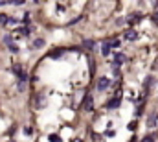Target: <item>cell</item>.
I'll use <instances>...</instances> for the list:
<instances>
[{
    "mask_svg": "<svg viewBox=\"0 0 158 142\" xmlns=\"http://www.w3.org/2000/svg\"><path fill=\"white\" fill-rule=\"evenodd\" d=\"M151 83H153V78L149 76V78L145 79V83H143V87H145V89H149V87H151Z\"/></svg>",
    "mask_w": 158,
    "mask_h": 142,
    "instance_id": "d6986e66",
    "label": "cell"
},
{
    "mask_svg": "<svg viewBox=\"0 0 158 142\" xmlns=\"http://www.w3.org/2000/svg\"><path fill=\"white\" fill-rule=\"evenodd\" d=\"M110 87V79L108 78H99L98 81V90H107Z\"/></svg>",
    "mask_w": 158,
    "mask_h": 142,
    "instance_id": "5b68a950",
    "label": "cell"
},
{
    "mask_svg": "<svg viewBox=\"0 0 158 142\" xmlns=\"http://www.w3.org/2000/svg\"><path fill=\"white\" fill-rule=\"evenodd\" d=\"M127 57L123 56V54H114V57H112V61H114V65H121L123 61H125Z\"/></svg>",
    "mask_w": 158,
    "mask_h": 142,
    "instance_id": "9c48e42d",
    "label": "cell"
},
{
    "mask_svg": "<svg viewBox=\"0 0 158 142\" xmlns=\"http://www.w3.org/2000/svg\"><path fill=\"white\" fill-rule=\"evenodd\" d=\"M8 48H9V50H11V52H17V50H18V48H17V44H13V42H11V44H9V46H8Z\"/></svg>",
    "mask_w": 158,
    "mask_h": 142,
    "instance_id": "7402d4cb",
    "label": "cell"
},
{
    "mask_svg": "<svg viewBox=\"0 0 158 142\" xmlns=\"http://www.w3.org/2000/svg\"><path fill=\"white\" fill-rule=\"evenodd\" d=\"M8 2H4V0H0V6H6Z\"/></svg>",
    "mask_w": 158,
    "mask_h": 142,
    "instance_id": "d4e9b609",
    "label": "cell"
},
{
    "mask_svg": "<svg viewBox=\"0 0 158 142\" xmlns=\"http://www.w3.org/2000/svg\"><path fill=\"white\" fill-rule=\"evenodd\" d=\"M61 56H63V50H53V52L50 54V57H52V59H59Z\"/></svg>",
    "mask_w": 158,
    "mask_h": 142,
    "instance_id": "4fadbf2b",
    "label": "cell"
},
{
    "mask_svg": "<svg viewBox=\"0 0 158 142\" xmlns=\"http://www.w3.org/2000/svg\"><path fill=\"white\" fill-rule=\"evenodd\" d=\"M83 46H85V48H88V50H92L94 48V41H83Z\"/></svg>",
    "mask_w": 158,
    "mask_h": 142,
    "instance_id": "5bb4252c",
    "label": "cell"
},
{
    "mask_svg": "<svg viewBox=\"0 0 158 142\" xmlns=\"http://www.w3.org/2000/svg\"><path fill=\"white\" fill-rule=\"evenodd\" d=\"M74 142H83V140H74Z\"/></svg>",
    "mask_w": 158,
    "mask_h": 142,
    "instance_id": "484cf974",
    "label": "cell"
},
{
    "mask_svg": "<svg viewBox=\"0 0 158 142\" xmlns=\"http://www.w3.org/2000/svg\"><path fill=\"white\" fill-rule=\"evenodd\" d=\"M44 44H46V42H44V39H35V41L31 42L33 48H44Z\"/></svg>",
    "mask_w": 158,
    "mask_h": 142,
    "instance_id": "30bf717a",
    "label": "cell"
},
{
    "mask_svg": "<svg viewBox=\"0 0 158 142\" xmlns=\"http://www.w3.org/2000/svg\"><path fill=\"white\" fill-rule=\"evenodd\" d=\"M123 39H127V41H136V39H138V32L132 30V28H129V30L123 32Z\"/></svg>",
    "mask_w": 158,
    "mask_h": 142,
    "instance_id": "6da1fadb",
    "label": "cell"
},
{
    "mask_svg": "<svg viewBox=\"0 0 158 142\" xmlns=\"http://www.w3.org/2000/svg\"><path fill=\"white\" fill-rule=\"evenodd\" d=\"M13 4L15 6H22V4H24V0H13Z\"/></svg>",
    "mask_w": 158,
    "mask_h": 142,
    "instance_id": "cb8c5ba5",
    "label": "cell"
},
{
    "mask_svg": "<svg viewBox=\"0 0 158 142\" xmlns=\"http://www.w3.org/2000/svg\"><path fill=\"white\" fill-rule=\"evenodd\" d=\"M92 102H94V98L90 96V94H86L85 102H83V109H85V111H92Z\"/></svg>",
    "mask_w": 158,
    "mask_h": 142,
    "instance_id": "ba28073f",
    "label": "cell"
},
{
    "mask_svg": "<svg viewBox=\"0 0 158 142\" xmlns=\"http://www.w3.org/2000/svg\"><path fill=\"white\" fill-rule=\"evenodd\" d=\"M6 22H9V17L4 15V13H0V24H6Z\"/></svg>",
    "mask_w": 158,
    "mask_h": 142,
    "instance_id": "9a60e30c",
    "label": "cell"
},
{
    "mask_svg": "<svg viewBox=\"0 0 158 142\" xmlns=\"http://www.w3.org/2000/svg\"><path fill=\"white\" fill-rule=\"evenodd\" d=\"M129 129H131V131L136 129V122H131V124H129Z\"/></svg>",
    "mask_w": 158,
    "mask_h": 142,
    "instance_id": "603a6c76",
    "label": "cell"
},
{
    "mask_svg": "<svg viewBox=\"0 0 158 142\" xmlns=\"http://www.w3.org/2000/svg\"><path fill=\"white\" fill-rule=\"evenodd\" d=\"M107 42H108L110 48H118V46H120V39H110V41H107Z\"/></svg>",
    "mask_w": 158,
    "mask_h": 142,
    "instance_id": "7c38bea8",
    "label": "cell"
},
{
    "mask_svg": "<svg viewBox=\"0 0 158 142\" xmlns=\"http://www.w3.org/2000/svg\"><path fill=\"white\" fill-rule=\"evenodd\" d=\"M4 42H6V44L9 46V44L13 42V39H11V35H4Z\"/></svg>",
    "mask_w": 158,
    "mask_h": 142,
    "instance_id": "ac0fdd59",
    "label": "cell"
},
{
    "mask_svg": "<svg viewBox=\"0 0 158 142\" xmlns=\"http://www.w3.org/2000/svg\"><path fill=\"white\" fill-rule=\"evenodd\" d=\"M151 22H153V24H156V26H158V11L151 15Z\"/></svg>",
    "mask_w": 158,
    "mask_h": 142,
    "instance_id": "2e32d148",
    "label": "cell"
},
{
    "mask_svg": "<svg viewBox=\"0 0 158 142\" xmlns=\"http://www.w3.org/2000/svg\"><path fill=\"white\" fill-rule=\"evenodd\" d=\"M33 105H35L37 109H40V107L46 105V98H44V94H37V96L33 98Z\"/></svg>",
    "mask_w": 158,
    "mask_h": 142,
    "instance_id": "3957f363",
    "label": "cell"
},
{
    "mask_svg": "<svg viewBox=\"0 0 158 142\" xmlns=\"http://www.w3.org/2000/svg\"><path fill=\"white\" fill-rule=\"evenodd\" d=\"M48 140H50V142H61L59 135H50V137H48Z\"/></svg>",
    "mask_w": 158,
    "mask_h": 142,
    "instance_id": "e0dca14e",
    "label": "cell"
},
{
    "mask_svg": "<svg viewBox=\"0 0 158 142\" xmlns=\"http://www.w3.org/2000/svg\"><path fill=\"white\" fill-rule=\"evenodd\" d=\"M101 54H103V56H108V54H110V46H108V42H107V41L101 44Z\"/></svg>",
    "mask_w": 158,
    "mask_h": 142,
    "instance_id": "8fae6325",
    "label": "cell"
},
{
    "mask_svg": "<svg viewBox=\"0 0 158 142\" xmlns=\"http://www.w3.org/2000/svg\"><path fill=\"white\" fill-rule=\"evenodd\" d=\"M17 89H18V90L22 92V90H24V89H26V83H24V81H18V85H17Z\"/></svg>",
    "mask_w": 158,
    "mask_h": 142,
    "instance_id": "44dd1931",
    "label": "cell"
},
{
    "mask_svg": "<svg viewBox=\"0 0 158 142\" xmlns=\"http://www.w3.org/2000/svg\"><path fill=\"white\" fill-rule=\"evenodd\" d=\"M142 142H154V138H153V135H147V137L142 138Z\"/></svg>",
    "mask_w": 158,
    "mask_h": 142,
    "instance_id": "ffe728a7",
    "label": "cell"
},
{
    "mask_svg": "<svg viewBox=\"0 0 158 142\" xmlns=\"http://www.w3.org/2000/svg\"><path fill=\"white\" fill-rule=\"evenodd\" d=\"M13 72L20 78V81H24V83H26V78H28V76H26V72H24V68H22V66H18V65L13 66Z\"/></svg>",
    "mask_w": 158,
    "mask_h": 142,
    "instance_id": "277c9868",
    "label": "cell"
},
{
    "mask_svg": "<svg viewBox=\"0 0 158 142\" xmlns=\"http://www.w3.org/2000/svg\"><path fill=\"white\" fill-rule=\"evenodd\" d=\"M147 126H149V127H154V129H158V113H153V114L149 116Z\"/></svg>",
    "mask_w": 158,
    "mask_h": 142,
    "instance_id": "52a82bcc",
    "label": "cell"
},
{
    "mask_svg": "<svg viewBox=\"0 0 158 142\" xmlns=\"http://www.w3.org/2000/svg\"><path fill=\"white\" fill-rule=\"evenodd\" d=\"M120 103H121V98H120V96H114V98H110V100L105 103V107H107V109H116V107H120Z\"/></svg>",
    "mask_w": 158,
    "mask_h": 142,
    "instance_id": "7a4b0ae2",
    "label": "cell"
},
{
    "mask_svg": "<svg viewBox=\"0 0 158 142\" xmlns=\"http://www.w3.org/2000/svg\"><path fill=\"white\" fill-rule=\"evenodd\" d=\"M142 20V13H132V15H129L127 17V24H136V22H140Z\"/></svg>",
    "mask_w": 158,
    "mask_h": 142,
    "instance_id": "8992f818",
    "label": "cell"
}]
</instances>
